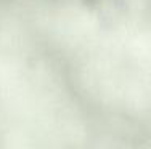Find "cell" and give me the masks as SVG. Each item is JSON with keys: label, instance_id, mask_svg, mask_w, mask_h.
Wrapping results in <instances>:
<instances>
[{"label": "cell", "instance_id": "cell-1", "mask_svg": "<svg viewBox=\"0 0 151 149\" xmlns=\"http://www.w3.org/2000/svg\"><path fill=\"white\" fill-rule=\"evenodd\" d=\"M85 2H92V0H85Z\"/></svg>", "mask_w": 151, "mask_h": 149}]
</instances>
